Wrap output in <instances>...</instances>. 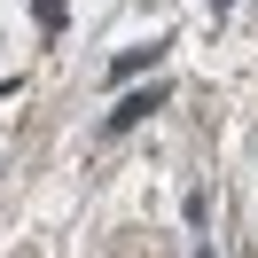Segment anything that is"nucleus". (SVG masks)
<instances>
[{"label": "nucleus", "mask_w": 258, "mask_h": 258, "mask_svg": "<svg viewBox=\"0 0 258 258\" xmlns=\"http://www.w3.org/2000/svg\"><path fill=\"white\" fill-rule=\"evenodd\" d=\"M149 63H157V39H149V47H125V55L110 63V79H133V71H149Z\"/></svg>", "instance_id": "nucleus-2"}, {"label": "nucleus", "mask_w": 258, "mask_h": 258, "mask_svg": "<svg viewBox=\"0 0 258 258\" xmlns=\"http://www.w3.org/2000/svg\"><path fill=\"white\" fill-rule=\"evenodd\" d=\"M157 102H164V86H141V94H125V102H117L110 117H102V133H133V125H141L149 110H157Z\"/></svg>", "instance_id": "nucleus-1"}, {"label": "nucleus", "mask_w": 258, "mask_h": 258, "mask_svg": "<svg viewBox=\"0 0 258 258\" xmlns=\"http://www.w3.org/2000/svg\"><path fill=\"white\" fill-rule=\"evenodd\" d=\"M196 258H211V250H196Z\"/></svg>", "instance_id": "nucleus-4"}, {"label": "nucleus", "mask_w": 258, "mask_h": 258, "mask_svg": "<svg viewBox=\"0 0 258 258\" xmlns=\"http://www.w3.org/2000/svg\"><path fill=\"white\" fill-rule=\"evenodd\" d=\"M39 24H47V32H63V0H39Z\"/></svg>", "instance_id": "nucleus-3"}]
</instances>
